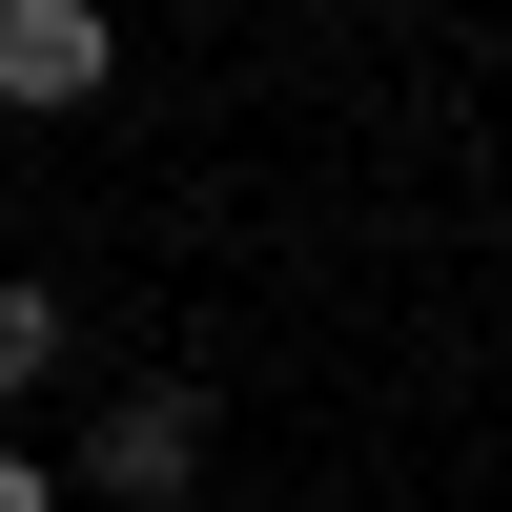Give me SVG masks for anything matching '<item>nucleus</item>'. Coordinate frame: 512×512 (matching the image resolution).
<instances>
[{"mask_svg": "<svg viewBox=\"0 0 512 512\" xmlns=\"http://www.w3.org/2000/svg\"><path fill=\"white\" fill-rule=\"evenodd\" d=\"M103 82H123V21H103V0H0V103H21V123L103 103Z\"/></svg>", "mask_w": 512, "mask_h": 512, "instance_id": "f03ea898", "label": "nucleus"}, {"mask_svg": "<svg viewBox=\"0 0 512 512\" xmlns=\"http://www.w3.org/2000/svg\"><path fill=\"white\" fill-rule=\"evenodd\" d=\"M82 492H103V512H185V492H205V390H185V369H164V390H103Z\"/></svg>", "mask_w": 512, "mask_h": 512, "instance_id": "f257e3e1", "label": "nucleus"}, {"mask_svg": "<svg viewBox=\"0 0 512 512\" xmlns=\"http://www.w3.org/2000/svg\"><path fill=\"white\" fill-rule=\"evenodd\" d=\"M41 369H62V287H41V267H0V410H21Z\"/></svg>", "mask_w": 512, "mask_h": 512, "instance_id": "7ed1b4c3", "label": "nucleus"}, {"mask_svg": "<svg viewBox=\"0 0 512 512\" xmlns=\"http://www.w3.org/2000/svg\"><path fill=\"white\" fill-rule=\"evenodd\" d=\"M62 492H82V472H41V451L0 431V512H62Z\"/></svg>", "mask_w": 512, "mask_h": 512, "instance_id": "20e7f679", "label": "nucleus"}]
</instances>
